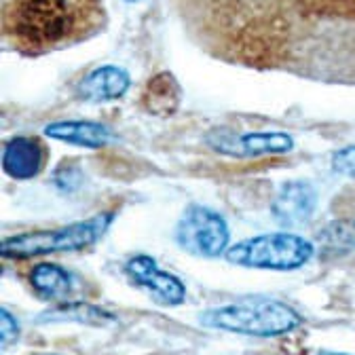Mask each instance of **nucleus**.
Masks as SVG:
<instances>
[{"instance_id":"f257e3e1","label":"nucleus","mask_w":355,"mask_h":355,"mask_svg":"<svg viewBox=\"0 0 355 355\" xmlns=\"http://www.w3.org/2000/svg\"><path fill=\"white\" fill-rule=\"evenodd\" d=\"M102 0H3V40L21 55H47L104 30Z\"/></svg>"},{"instance_id":"f03ea898","label":"nucleus","mask_w":355,"mask_h":355,"mask_svg":"<svg viewBox=\"0 0 355 355\" xmlns=\"http://www.w3.org/2000/svg\"><path fill=\"white\" fill-rule=\"evenodd\" d=\"M290 11L355 21V0H209L207 9L214 30L211 36Z\"/></svg>"},{"instance_id":"7ed1b4c3","label":"nucleus","mask_w":355,"mask_h":355,"mask_svg":"<svg viewBox=\"0 0 355 355\" xmlns=\"http://www.w3.org/2000/svg\"><path fill=\"white\" fill-rule=\"evenodd\" d=\"M201 324L216 330H227L237 334L252 336H277L300 326L298 313L279 302L269 298H248L229 306H220L205 311Z\"/></svg>"},{"instance_id":"20e7f679","label":"nucleus","mask_w":355,"mask_h":355,"mask_svg":"<svg viewBox=\"0 0 355 355\" xmlns=\"http://www.w3.org/2000/svg\"><path fill=\"white\" fill-rule=\"evenodd\" d=\"M112 222V214L104 211L89 220L76 222V225L53 229V231H34L15 235L3 241V256L11 258H30L38 254L51 252H66V250H80L85 245L96 243Z\"/></svg>"},{"instance_id":"39448f33","label":"nucleus","mask_w":355,"mask_h":355,"mask_svg":"<svg viewBox=\"0 0 355 355\" xmlns=\"http://www.w3.org/2000/svg\"><path fill=\"white\" fill-rule=\"evenodd\" d=\"M313 256V245L290 233H271L241 241L227 252V260L252 269L292 271Z\"/></svg>"},{"instance_id":"423d86ee","label":"nucleus","mask_w":355,"mask_h":355,"mask_svg":"<svg viewBox=\"0 0 355 355\" xmlns=\"http://www.w3.org/2000/svg\"><path fill=\"white\" fill-rule=\"evenodd\" d=\"M175 241L189 254L214 258L229 245V227L214 209L191 205L175 227Z\"/></svg>"},{"instance_id":"0eeeda50","label":"nucleus","mask_w":355,"mask_h":355,"mask_svg":"<svg viewBox=\"0 0 355 355\" xmlns=\"http://www.w3.org/2000/svg\"><path fill=\"white\" fill-rule=\"evenodd\" d=\"M125 271L133 282L146 288L155 296V300L163 304H180L184 300V286L173 275L161 271L157 262L148 256L131 258L125 266Z\"/></svg>"},{"instance_id":"6e6552de","label":"nucleus","mask_w":355,"mask_h":355,"mask_svg":"<svg viewBox=\"0 0 355 355\" xmlns=\"http://www.w3.org/2000/svg\"><path fill=\"white\" fill-rule=\"evenodd\" d=\"M315 205H318V197L313 187L306 182H288L275 195L271 209L277 222L292 227L309 220L311 214L315 211Z\"/></svg>"},{"instance_id":"1a4fd4ad","label":"nucleus","mask_w":355,"mask_h":355,"mask_svg":"<svg viewBox=\"0 0 355 355\" xmlns=\"http://www.w3.org/2000/svg\"><path fill=\"white\" fill-rule=\"evenodd\" d=\"M47 150L36 138H15L5 146L3 167L15 180H30L44 167Z\"/></svg>"},{"instance_id":"9d476101","label":"nucleus","mask_w":355,"mask_h":355,"mask_svg":"<svg viewBox=\"0 0 355 355\" xmlns=\"http://www.w3.org/2000/svg\"><path fill=\"white\" fill-rule=\"evenodd\" d=\"M129 89V74L121 68L114 66H104L85 76L78 85V94L85 100H96V102H106V100H116Z\"/></svg>"},{"instance_id":"9b49d317","label":"nucleus","mask_w":355,"mask_h":355,"mask_svg":"<svg viewBox=\"0 0 355 355\" xmlns=\"http://www.w3.org/2000/svg\"><path fill=\"white\" fill-rule=\"evenodd\" d=\"M49 138L62 140L68 144H78L87 148H100L108 144L110 133L106 127L98 123H87V121H64V123H53L44 129Z\"/></svg>"},{"instance_id":"f8f14e48","label":"nucleus","mask_w":355,"mask_h":355,"mask_svg":"<svg viewBox=\"0 0 355 355\" xmlns=\"http://www.w3.org/2000/svg\"><path fill=\"white\" fill-rule=\"evenodd\" d=\"M222 153H231V155H262V153H288L292 150L294 142L286 133H250V136L241 138H229L225 142L214 140V146H222Z\"/></svg>"},{"instance_id":"ddd939ff","label":"nucleus","mask_w":355,"mask_h":355,"mask_svg":"<svg viewBox=\"0 0 355 355\" xmlns=\"http://www.w3.org/2000/svg\"><path fill=\"white\" fill-rule=\"evenodd\" d=\"M32 288L44 298H66L72 292V277L55 264H36L30 271Z\"/></svg>"},{"instance_id":"4468645a","label":"nucleus","mask_w":355,"mask_h":355,"mask_svg":"<svg viewBox=\"0 0 355 355\" xmlns=\"http://www.w3.org/2000/svg\"><path fill=\"white\" fill-rule=\"evenodd\" d=\"M144 104L153 114H171L180 104V87L171 74H157L144 94Z\"/></svg>"},{"instance_id":"2eb2a0df","label":"nucleus","mask_w":355,"mask_h":355,"mask_svg":"<svg viewBox=\"0 0 355 355\" xmlns=\"http://www.w3.org/2000/svg\"><path fill=\"white\" fill-rule=\"evenodd\" d=\"M40 322H49V320H85L89 324H106L112 322V318L100 309L92 306H64L58 311H49L47 315H40Z\"/></svg>"},{"instance_id":"dca6fc26","label":"nucleus","mask_w":355,"mask_h":355,"mask_svg":"<svg viewBox=\"0 0 355 355\" xmlns=\"http://www.w3.org/2000/svg\"><path fill=\"white\" fill-rule=\"evenodd\" d=\"M332 167H334V171H338L347 178H355V146H347V148L334 153Z\"/></svg>"},{"instance_id":"f3484780","label":"nucleus","mask_w":355,"mask_h":355,"mask_svg":"<svg viewBox=\"0 0 355 355\" xmlns=\"http://www.w3.org/2000/svg\"><path fill=\"white\" fill-rule=\"evenodd\" d=\"M15 336H17L15 320L11 318L9 311H5V309H3V345H7V343L15 340Z\"/></svg>"},{"instance_id":"a211bd4d","label":"nucleus","mask_w":355,"mask_h":355,"mask_svg":"<svg viewBox=\"0 0 355 355\" xmlns=\"http://www.w3.org/2000/svg\"><path fill=\"white\" fill-rule=\"evenodd\" d=\"M318 355H340V353H328V351H322V353H318Z\"/></svg>"}]
</instances>
